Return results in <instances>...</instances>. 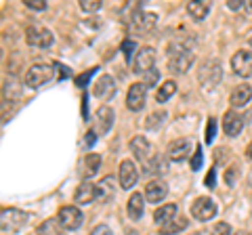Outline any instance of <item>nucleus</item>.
Instances as JSON below:
<instances>
[{"mask_svg":"<svg viewBox=\"0 0 252 235\" xmlns=\"http://www.w3.org/2000/svg\"><path fill=\"white\" fill-rule=\"evenodd\" d=\"M250 99H252V86L250 84H240V86L233 88L231 97H229V103H231L233 109H240V107H246Z\"/></svg>","mask_w":252,"mask_h":235,"instance_id":"20","label":"nucleus"},{"mask_svg":"<svg viewBox=\"0 0 252 235\" xmlns=\"http://www.w3.org/2000/svg\"><path fill=\"white\" fill-rule=\"evenodd\" d=\"M231 69L235 76L240 78H250L252 76V53L250 51H235L233 57H231Z\"/></svg>","mask_w":252,"mask_h":235,"instance_id":"11","label":"nucleus"},{"mask_svg":"<svg viewBox=\"0 0 252 235\" xmlns=\"http://www.w3.org/2000/svg\"><path fill=\"white\" fill-rule=\"evenodd\" d=\"M156 23H158L156 13H149V11H137V13L130 17L128 28H130V32H132V34H137V36H145V34H149V32H154Z\"/></svg>","mask_w":252,"mask_h":235,"instance_id":"6","label":"nucleus"},{"mask_svg":"<svg viewBox=\"0 0 252 235\" xmlns=\"http://www.w3.org/2000/svg\"><path fill=\"white\" fill-rule=\"evenodd\" d=\"M244 4L242 0H227V9H231V11H240V9H244Z\"/></svg>","mask_w":252,"mask_h":235,"instance_id":"41","label":"nucleus"},{"mask_svg":"<svg viewBox=\"0 0 252 235\" xmlns=\"http://www.w3.org/2000/svg\"><path fill=\"white\" fill-rule=\"evenodd\" d=\"M114 92H116V82H114V78L107 74L101 76L99 80L93 84V95L97 99H109V97H114Z\"/></svg>","mask_w":252,"mask_h":235,"instance_id":"18","label":"nucleus"},{"mask_svg":"<svg viewBox=\"0 0 252 235\" xmlns=\"http://www.w3.org/2000/svg\"><path fill=\"white\" fill-rule=\"evenodd\" d=\"M130 151H132V155L141 162V166H145V164H149L154 158H156V151H154V145L149 143V141L145 139V137H141V135H137V137H132L130 139Z\"/></svg>","mask_w":252,"mask_h":235,"instance_id":"10","label":"nucleus"},{"mask_svg":"<svg viewBox=\"0 0 252 235\" xmlns=\"http://www.w3.org/2000/svg\"><path fill=\"white\" fill-rule=\"evenodd\" d=\"M57 221L65 231H78L84 223V214L80 212V208H76V206H63V208H59Z\"/></svg>","mask_w":252,"mask_h":235,"instance_id":"7","label":"nucleus"},{"mask_svg":"<svg viewBox=\"0 0 252 235\" xmlns=\"http://www.w3.org/2000/svg\"><path fill=\"white\" fill-rule=\"evenodd\" d=\"M202 164H204V153H202V147L198 145L195 147V153H193V158H191V170H200L202 168Z\"/></svg>","mask_w":252,"mask_h":235,"instance_id":"35","label":"nucleus"},{"mask_svg":"<svg viewBox=\"0 0 252 235\" xmlns=\"http://www.w3.org/2000/svg\"><path fill=\"white\" fill-rule=\"evenodd\" d=\"M177 212H179V206L177 204H162L160 208L154 210V221L158 225H166L172 218H177Z\"/></svg>","mask_w":252,"mask_h":235,"instance_id":"22","label":"nucleus"},{"mask_svg":"<svg viewBox=\"0 0 252 235\" xmlns=\"http://www.w3.org/2000/svg\"><path fill=\"white\" fill-rule=\"evenodd\" d=\"M99 67H93V69H86L84 74H80V76H76V86H80V88H84V86H89V80L94 76V72H97Z\"/></svg>","mask_w":252,"mask_h":235,"instance_id":"31","label":"nucleus"},{"mask_svg":"<svg viewBox=\"0 0 252 235\" xmlns=\"http://www.w3.org/2000/svg\"><path fill=\"white\" fill-rule=\"evenodd\" d=\"M189 212H191V216L195 218V221L206 223V221H212V218L217 216L219 208H217V202L212 200V198H206V195H202V198L193 200L191 208H189Z\"/></svg>","mask_w":252,"mask_h":235,"instance_id":"5","label":"nucleus"},{"mask_svg":"<svg viewBox=\"0 0 252 235\" xmlns=\"http://www.w3.org/2000/svg\"><path fill=\"white\" fill-rule=\"evenodd\" d=\"M246 158L252 162V141H250V143H248V147H246Z\"/></svg>","mask_w":252,"mask_h":235,"instance_id":"44","label":"nucleus"},{"mask_svg":"<svg viewBox=\"0 0 252 235\" xmlns=\"http://www.w3.org/2000/svg\"><path fill=\"white\" fill-rule=\"evenodd\" d=\"M114 118H116V114H114V109L109 107V105H101L99 109H97V114H94V132H99V135H107L109 130H112V126H114Z\"/></svg>","mask_w":252,"mask_h":235,"instance_id":"14","label":"nucleus"},{"mask_svg":"<svg viewBox=\"0 0 252 235\" xmlns=\"http://www.w3.org/2000/svg\"><path fill=\"white\" fill-rule=\"evenodd\" d=\"M244 116H240L238 112H225V116H223V130H225V135L227 137H238L240 132H242V128H244Z\"/></svg>","mask_w":252,"mask_h":235,"instance_id":"17","label":"nucleus"},{"mask_svg":"<svg viewBox=\"0 0 252 235\" xmlns=\"http://www.w3.org/2000/svg\"><path fill=\"white\" fill-rule=\"evenodd\" d=\"M28 214L17 208H2L0 212V231L2 235H15L28 225Z\"/></svg>","mask_w":252,"mask_h":235,"instance_id":"2","label":"nucleus"},{"mask_svg":"<svg viewBox=\"0 0 252 235\" xmlns=\"http://www.w3.org/2000/svg\"><path fill=\"white\" fill-rule=\"evenodd\" d=\"M94 143H97V132H94V130H89V132H86V147L91 149Z\"/></svg>","mask_w":252,"mask_h":235,"instance_id":"42","label":"nucleus"},{"mask_svg":"<svg viewBox=\"0 0 252 235\" xmlns=\"http://www.w3.org/2000/svg\"><path fill=\"white\" fill-rule=\"evenodd\" d=\"M74 200H76V204H93L94 200H99V185H94L91 181H84L76 189Z\"/></svg>","mask_w":252,"mask_h":235,"instance_id":"19","label":"nucleus"},{"mask_svg":"<svg viewBox=\"0 0 252 235\" xmlns=\"http://www.w3.org/2000/svg\"><path fill=\"white\" fill-rule=\"evenodd\" d=\"M220 78H223V69H220V63L217 59H206L200 63L198 80L204 88H215V86L220 82Z\"/></svg>","mask_w":252,"mask_h":235,"instance_id":"3","label":"nucleus"},{"mask_svg":"<svg viewBox=\"0 0 252 235\" xmlns=\"http://www.w3.org/2000/svg\"><path fill=\"white\" fill-rule=\"evenodd\" d=\"M135 49H137L135 40H124L122 42V53H124V57H126V63L135 61V59H132V51H135Z\"/></svg>","mask_w":252,"mask_h":235,"instance_id":"33","label":"nucleus"},{"mask_svg":"<svg viewBox=\"0 0 252 235\" xmlns=\"http://www.w3.org/2000/svg\"><path fill=\"white\" fill-rule=\"evenodd\" d=\"M248 42H250V46H252V29L248 32Z\"/></svg>","mask_w":252,"mask_h":235,"instance_id":"47","label":"nucleus"},{"mask_svg":"<svg viewBox=\"0 0 252 235\" xmlns=\"http://www.w3.org/2000/svg\"><path fill=\"white\" fill-rule=\"evenodd\" d=\"M26 6L32 11H44L46 9V2L44 0H26Z\"/></svg>","mask_w":252,"mask_h":235,"instance_id":"38","label":"nucleus"},{"mask_svg":"<svg viewBox=\"0 0 252 235\" xmlns=\"http://www.w3.org/2000/svg\"><path fill=\"white\" fill-rule=\"evenodd\" d=\"M250 187H252V175H250Z\"/></svg>","mask_w":252,"mask_h":235,"instance_id":"48","label":"nucleus"},{"mask_svg":"<svg viewBox=\"0 0 252 235\" xmlns=\"http://www.w3.org/2000/svg\"><path fill=\"white\" fill-rule=\"evenodd\" d=\"M210 235H233L231 225H229V223H217L215 227H212Z\"/></svg>","mask_w":252,"mask_h":235,"instance_id":"34","label":"nucleus"},{"mask_svg":"<svg viewBox=\"0 0 252 235\" xmlns=\"http://www.w3.org/2000/svg\"><path fill=\"white\" fill-rule=\"evenodd\" d=\"M55 74V67L49 65V63H34L28 72H26V78H23V82H26V86H30V88H38V86L46 84L53 78Z\"/></svg>","mask_w":252,"mask_h":235,"instance_id":"4","label":"nucleus"},{"mask_svg":"<svg viewBox=\"0 0 252 235\" xmlns=\"http://www.w3.org/2000/svg\"><path fill=\"white\" fill-rule=\"evenodd\" d=\"M91 235H112V229L107 225H97L94 229L91 231Z\"/></svg>","mask_w":252,"mask_h":235,"instance_id":"40","label":"nucleus"},{"mask_svg":"<svg viewBox=\"0 0 252 235\" xmlns=\"http://www.w3.org/2000/svg\"><path fill=\"white\" fill-rule=\"evenodd\" d=\"M112 195H114V178L112 176L101 178V183H99V200L105 202V200L112 198Z\"/></svg>","mask_w":252,"mask_h":235,"instance_id":"27","label":"nucleus"},{"mask_svg":"<svg viewBox=\"0 0 252 235\" xmlns=\"http://www.w3.org/2000/svg\"><path fill=\"white\" fill-rule=\"evenodd\" d=\"M145 195L143 193H132L128 198V204H126V210H128V216L132 221H139L141 216H143V210H145Z\"/></svg>","mask_w":252,"mask_h":235,"instance_id":"21","label":"nucleus"},{"mask_svg":"<svg viewBox=\"0 0 252 235\" xmlns=\"http://www.w3.org/2000/svg\"><path fill=\"white\" fill-rule=\"evenodd\" d=\"M40 235H63V227L59 225V221H44L40 227H38Z\"/></svg>","mask_w":252,"mask_h":235,"instance_id":"28","label":"nucleus"},{"mask_svg":"<svg viewBox=\"0 0 252 235\" xmlns=\"http://www.w3.org/2000/svg\"><path fill=\"white\" fill-rule=\"evenodd\" d=\"M53 67H55V72H57V78H59V80H65V78L72 76V72H69V67H65L63 63H55Z\"/></svg>","mask_w":252,"mask_h":235,"instance_id":"37","label":"nucleus"},{"mask_svg":"<svg viewBox=\"0 0 252 235\" xmlns=\"http://www.w3.org/2000/svg\"><path fill=\"white\" fill-rule=\"evenodd\" d=\"M164 120H166V112H164V109H158V112H154L152 116L147 118L145 126H147V128H158Z\"/></svg>","mask_w":252,"mask_h":235,"instance_id":"29","label":"nucleus"},{"mask_svg":"<svg viewBox=\"0 0 252 235\" xmlns=\"http://www.w3.org/2000/svg\"><path fill=\"white\" fill-rule=\"evenodd\" d=\"M26 40L30 46H36V49H49V46L55 42V38H53L51 29H46L42 26H28Z\"/></svg>","mask_w":252,"mask_h":235,"instance_id":"8","label":"nucleus"},{"mask_svg":"<svg viewBox=\"0 0 252 235\" xmlns=\"http://www.w3.org/2000/svg\"><path fill=\"white\" fill-rule=\"evenodd\" d=\"M233 235H250V233H248V231H244V229H242V231H235Z\"/></svg>","mask_w":252,"mask_h":235,"instance_id":"46","label":"nucleus"},{"mask_svg":"<svg viewBox=\"0 0 252 235\" xmlns=\"http://www.w3.org/2000/svg\"><path fill=\"white\" fill-rule=\"evenodd\" d=\"M189 227V221L183 216H177V218H172V221H168L166 225H160V233L162 235H177L181 231H185Z\"/></svg>","mask_w":252,"mask_h":235,"instance_id":"24","label":"nucleus"},{"mask_svg":"<svg viewBox=\"0 0 252 235\" xmlns=\"http://www.w3.org/2000/svg\"><path fill=\"white\" fill-rule=\"evenodd\" d=\"M225 183L227 185H233L235 183V168H231L229 172H225Z\"/></svg>","mask_w":252,"mask_h":235,"instance_id":"43","label":"nucleus"},{"mask_svg":"<svg viewBox=\"0 0 252 235\" xmlns=\"http://www.w3.org/2000/svg\"><path fill=\"white\" fill-rule=\"evenodd\" d=\"M143 195H145V200L149 202V204H160L164 198L168 195V185L162 181V178H156V181H149L147 185H145V191H143Z\"/></svg>","mask_w":252,"mask_h":235,"instance_id":"16","label":"nucleus"},{"mask_svg":"<svg viewBox=\"0 0 252 235\" xmlns=\"http://www.w3.org/2000/svg\"><path fill=\"white\" fill-rule=\"evenodd\" d=\"M101 168V155L99 153H86V158H84V175L86 176H94L99 172Z\"/></svg>","mask_w":252,"mask_h":235,"instance_id":"25","label":"nucleus"},{"mask_svg":"<svg viewBox=\"0 0 252 235\" xmlns=\"http://www.w3.org/2000/svg\"><path fill=\"white\" fill-rule=\"evenodd\" d=\"M217 137V120L215 118H208V124H206V137H204V141L206 143H212Z\"/></svg>","mask_w":252,"mask_h":235,"instance_id":"32","label":"nucleus"},{"mask_svg":"<svg viewBox=\"0 0 252 235\" xmlns=\"http://www.w3.org/2000/svg\"><path fill=\"white\" fill-rule=\"evenodd\" d=\"M191 235H210V231H195V233H191Z\"/></svg>","mask_w":252,"mask_h":235,"instance_id":"45","label":"nucleus"},{"mask_svg":"<svg viewBox=\"0 0 252 235\" xmlns=\"http://www.w3.org/2000/svg\"><path fill=\"white\" fill-rule=\"evenodd\" d=\"M154 67H156V51L152 46L139 49L135 55V61H132V72L137 76H145L147 72H152Z\"/></svg>","mask_w":252,"mask_h":235,"instance_id":"9","label":"nucleus"},{"mask_svg":"<svg viewBox=\"0 0 252 235\" xmlns=\"http://www.w3.org/2000/svg\"><path fill=\"white\" fill-rule=\"evenodd\" d=\"M118 178H120L122 189H132L139 181V170L130 160L120 162V170H118Z\"/></svg>","mask_w":252,"mask_h":235,"instance_id":"13","label":"nucleus"},{"mask_svg":"<svg viewBox=\"0 0 252 235\" xmlns=\"http://www.w3.org/2000/svg\"><path fill=\"white\" fill-rule=\"evenodd\" d=\"M158 78H160V74H158V69L154 67L152 72H147V74L143 76V84L147 86V88H152V86H156V84H158Z\"/></svg>","mask_w":252,"mask_h":235,"instance_id":"36","label":"nucleus"},{"mask_svg":"<svg viewBox=\"0 0 252 235\" xmlns=\"http://www.w3.org/2000/svg\"><path fill=\"white\" fill-rule=\"evenodd\" d=\"M147 101V86L143 82H135L128 88V95H126V107L130 112H141L145 107Z\"/></svg>","mask_w":252,"mask_h":235,"instance_id":"12","label":"nucleus"},{"mask_svg":"<svg viewBox=\"0 0 252 235\" xmlns=\"http://www.w3.org/2000/svg\"><path fill=\"white\" fill-rule=\"evenodd\" d=\"M187 13L193 21H204L210 13V4L204 0H191V2H187Z\"/></svg>","mask_w":252,"mask_h":235,"instance_id":"23","label":"nucleus"},{"mask_svg":"<svg viewBox=\"0 0 252 235\" xmlns=\"http://www.w3.org/2000/svg\"><path fill=\"white\" fill-rule=\"evenodd\" d=\"M193 40L189 38H175L168 46V69L172 74H185L193 65Z\"/></svg>","mask_w":252,"mask_h":235,"instance_id":"1","label":"nucleus"},{"mask_svg":"<svg viewBox=\"0 0 252 235\" xmlns=\"http://www.w3.org/2000/svg\"><path fill=\"white\" fill-rule=\"evenodd\" d=\"M204 183H206L208 189H212V187L217 185V170H215V168H210V172L206 175V178H204Z\"/></svg>","mask_w":252,"mask_h":235,"instance_id":"39","label":"nucleus"},{"mask_svg":"<svg viewBox=\"0 0 252 235\" xmlns=\"http://www.w3.org/2000/svg\"><path fill=\"white\" fill-rule=\"evenodd\" d=\"M177 92V84L172 82V80H166V82H162V86L158 88V92H156V101L158 103H166V101L175 95Z\"/></svg>","mask_w":252,"mask_h":235,"instance_id":"26","label":"nucleus"},{"mask_svg":"<svg viewBox=\"0 0 252 235\" xmlns=\"http://www.w3.org/2000/svg\"><path fill=\"white\" fill-rule=\"evenodd\" d=\"M193 145L189 139H175L172 143L168 145V160L172 162H185L189 158V153H191Z\"/></svg>","mask_w":252,"mask_h":235,"instance_id":"15","label":"nucleus"},{"mask_svg":"<svg viewBox=\"0 0 252 235\" xmlns=\"http://www.w3.org/2000/svg\"><path fill=\"white\" fill-rule=\"evenodd\" d=\"M101 6H103V2L101 0H80V9L84 13H97Z\"/></svg>","mask_w":252,"mask_h":235,"instance_id":"30","label":"nucleus"}]
</instances>
